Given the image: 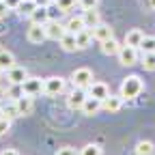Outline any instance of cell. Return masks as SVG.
I'll list each match as a JSON object with an SVG mask.
<instances>
[{
    "mask_svg": "<svg viewBox=\"0 0 155 155\" xmlns=\"http://www.w3.org/2000/svg\"><path fill=\"white\" fill-rule=\"evenodd\" d=\"M142 39H144V32H142L140 28H131V30L125 35V45H131V48H140Z\"/></svg>",
    "mask_w": 155,
    "mask_h": 155,
    "instance_id": "5bb4252c",
    "label": "cell"
},
{
    "mask_svg": "<svg viewBox=\"0 0 155 155\" xmlns=\"http://www.w3.org/2000/svg\"><path fill=\"white\" fill-rule=\"evenodd\" d=\"M17 101V110H19V116H26V114H32L35 110V101H32V97L30 95H24V97H19Z\"/></svg>",
    "mask_w": 155,
    "mask_h": 155,
    "instance_id": "4fadbf2b",
    "label": "cell"
},
{
    "mask_svg": "<svg viewBox=\"0 0 155 155\" xmlns=\"http://www.w3.org/2000/svg\"><path fill=\"white\" fill-rule=\"evenodd\" d=\"M54 5L61 9L63 13H67V11H71L75 7V0H54Z\"/></svg>",
    "mask_w": 155,
    "mask_h": 155,
    "instance_id": "f1b7e54d",
    "label": "cell"
},
{
    "mask_svg": "<svg viewBox=\"0 0 155 155\" xmlns=\"http://www.w3.org/2000/svg\"><path fill=\"white\" fill-rule=\"evenodd\" d=\"M121 108H123V97H121V95H108L106 99L101 101V110H106V112H110V114L119 112Z\"/></svg>",
    "mask_w": 155,
    "mask_h": 155,
    "instance_id": "ba28073f",
    "label": "cell"
},
{
    "mask_svg": "<svg viewBox=\"0 0 155 155\" xmlns=\"http://www.w3.org/2000/svg\"><path fill=\"white\" fill-rule=\"evenodd\" d=\"M142 54H149V52H155V37H147L144 35V39H142V43H140V48H138Z\"/></svg>",
    "mask_w": 155,
    "mask_h": 155,
    "instance_id": "484cf974",
    "label": "cell"
},
{
    "mask_svg": "<svg viewBox=\"0 0 155 155\" xmlns=\"http://www.w3.org/2000/svg\"><path fill=\"white\" fill-rule=\"evenodd\" d=\"M0 155H17V151H15V149H5Z\"/></svg>",
    "mask_w": 155,
    "mask_h": 155,
    "instance_id": "8d00e7d4",
    "label": "cell"
},
{
    "mask_svg": "<svg viewBox=\"0 0 155 155\" xmlns=\"http://www.w3.org/2000/svg\"><path fill=\"white\" fill-rule=\"evenodd\" d=\"M56 155H78V151L73 147H63V149H58Z\"/></svg>",
    "mask_w": 155,
    "mask_h": 155,
    "instance_id": "d6a6232c",
    "label": "cell"
},
{
    "mask_svg": "<svg viewBox=\"0 0 155 155\" xmlns=\"http://www.w3.org/2000/svg\"><path fill=\"white\" fill-rule=\"evenodd\" d=\"M5 30H7V28H5V26H2V24H0V32H5Z\"/></svg>",
    "mask_w": 155,
    "mask_h": 155,
    "instance_id": "74e56055",
    "label": "cell"
},
{
    "mask_svg": "<svg viewBox=\"0 0 155 155\" xmlns=\"http://www.w3.org/2000/svg\"><path fill=\"white\" fill-rule=\"evenodd\" d=\"M45 32H48V39H54V41H61L63 35L67 32V26L56 22V19H50V22L45 24Z\"/></svg>",
    "mask_w": 155,
    "mask_h": 155,
    "instance_id": "8992f818",
    "label": "cell"
},
{
    "mask_svg": "<svg viewBox=\"0 0 155 155\" xmlns=\"http://www.w3.org/2000/svg\"><path fill=\"white\" fill-rule=\"evenodd\" d=\"M2 71H5V69H2V67H0V75H2Z\"/></svg>",
    "mask_w": 155,
    "mask_h": 155,
    "instance_id": "ab89813d",
    "label": "cell"
},
{
    "mask_svg": "<svg viewBox=\"0 0 155 155\" xmlns=\"http://www.w3.org/2000/svg\"><path fill=\"white\" fill-rule=\"evenodd\" d=\"M28 78V71L24 67H11L7 71V80L9 84H24V80Z\"/></svg>",
    "mask_w": 155,
    "mask_h": 155,
    "instance_id": "30bf717a",
    "label": "cell"
},
{
    "mask_svg": "<svg viewBox=\"0 0 155 155\" xmlns=\"http://www.w3.org/2000/svg\"><path fill=\"white\" fill-rule=\"evenodd\" d=\"M65 26H67V30H69V32H73V35H78L80 30H84V28H86V24H84V17H71Z\"/></svg>",
    "mask_w": 155,
    "mask_h": 155,
    "instance_id": "44dd1931",
    "label": "cell"
},
{
    "mask_svg": "<svg viewBox=\"0 0 155 155\" xmlns=\"http://www.w3.org/2000/svg\"><path fill=\"white\" fill-rule=\"evenodd\" d=\"M2 116H9V119H15V116H19V110H17V101L11 99L2 106Z\"/></svg>",
    "mask_w": 155,
    "mask_h": 155,
    "instance_id": "cb8c5ba5",
    "label": "cell"
},
{
    "mask_svg": "<svg viewBox=\"0 0 155 155\" xmlns=\"http://www.w3.org/2000/svg\"><path fill=\"white\" fill-rule=\"evenodd\" d=\"M121 48H123V45L116 41L114 37H110V39H106V41H101V52H104L106 56H116Z\"/></svg>",
    "mask_w": 155,
    "mask_h": 155,
    "instance_id": "9a60e30c",
    "label": "cell"
},
{
    "mask_svg": "<svg viewBox=\"0 0 155 155\" xmlns=\"http://www.w3.org/2000/svg\"><path fill=\"white\" fill-rule=\"evenodd\" d=\"M22 86H24V93L30 95V97L43 93V82H41V78H26Z\"/></svg>",
    "mask_w": 155,
    "mask_h": 155,
    "instance_id": "9c48e42d",
    "label": "cell"
},
{
    "mask_svg": "<svg viewBox=\"0 0 155 155\" xmlns=\"http://www.w3.org/2000/svg\"><path fill=\"white\" fill-rule=\"evenodd\" d=\"M142 80L138 75H127L123 84H121V97L123 99H134V97H138L142 93Z\"/></svg>",
    "mask_w": 155,
    "mask_h": 155,
    "instance_id": "6da1fadb",
    "label": "cell"
},
{
    "mask_svg": "<svg viewBox=\"0 0 155 155\" xmlns=\"http://www.w3.org/2000/svg\"><path fill=\"white\" fill-rule=\"evenodd\" d=\"M37 7H39V5H37V0H22L17 9H19V13H22V15H28V17H30L32 11H35Z\"/></svg>",
    "mask_w": 155,
    "mask_h": 155,
    "instance_id": "d4e9b609",
    "label": "cell"
},
{
    "mask_svg": "<svg viewBox=\"0 0 155 155\" xmlns=\"http://www.w3.org/2000/svg\"><path fill=\"white\" fill-rule=\"evenodd\" d=\"M86 97H88V91L75 86L73 93H69V97H67V104H69V108H73V110H82V106H84V101H86Z\"/></svg>",
    "mask_w": 155,
    "mask_h": 155,
    "instance_id": "5b68a950",
    "label": "cell"
},
{
    "mask_svg": "<svg viewBox=\"0 0 155 155\" xmlns=\"http://www.w3.org/2000/svg\"><path fill=\"white\" fill-rule=\"evenodd\" d=\"M119 63L121 65H125V67H131V65H136L138 63V48H131V45H123L121 50H119Z\"/></svg>",
    "mask_w": 155,
    "mask_h": 155,
    "instance_id": "277c9868",
    "label": "cell"
},
{
    "mask_svg": "<svg viewBox=\"0 0 155 155\" xmlns=\"http://www.w3.org/2000/svg\"><path fill=\"white\" fill-rule=\"evenodd\" d=\"M52 2H54V0H37V5H39V7H50Z\"/></svg>",
    "mask_w": 155,
    "mask_h": 155,
    "instance_id": "d590c367",
    "label": "cell"
},
{
    "mask_svg": "<svg viewBox=\"0 0 155 155\" xmlns=\"http://www.w3.org/2000/svg\"><path fill=\"white\" fill-rule=\"evenodd\" d=\"M7 13H9V5L5 2V0H0V19L7 17Z\"/></svg>",
    "mask_w": 155,
    "mask_h": 155,
    "instance_id": "836d02e7",
    "label": "cell"
},
{
    "mask_svg": "<svg viewBox=\"0 0 155 155\" xmlns=\"http://www.w3.org/2000/svg\"><path fill=\"white\" fill-rule=\"evenodd\" d=\"M80 155H101V149L97 147V144H86V147L80 151Z\"/></svg>",
    "mask_w": 155,
    "mask_h": 155,
    "instance_id": "f546056e",
    "label": "cell"
},
{
    "mask_svg": "<svg viewBox=\"0 0 155 155\" xmlns=\"http://www.w3.org/2000/svg\"><path fill=\"white\" fill-rule=\"evenodd\" d=\"M65 91V80L61 75H52L48 78V80H43V93L50 95V97H56V95H61Z\"/></svg>",
    "mask_w": 155,
    "mask_h": 155,
    "instance_id": "3957f363",
    "label": "cell"
},
{
    "mask_svg": "<svg viewBox=\"0 0 155 155\" xmlns=\"http://www.w3.org/2000/svg\"><path fill=\"white\" fill-rule=\"evenodd\" d=\"M0 114H2V106H0Z\"/></svg>",
    "mask_w": 155,
    "mask_h": 155,
    "instance_id": "60d3db41",
    "label": "cell"
},
{
    "mask_svg": "<svg viewBox=\"0 0 155 155\" xmlns=\"http://www.w3.org/2000/svg\"><path fill=\"white\" fill-rule=\"evenodd\" d=\"M88 95L95 97V99H99V101H104L106 97L110 95V88H108L104 82H93V84L88 86Z\"/></svg>",
    "mask_w": 155,
    "mask_h": 155,
    "instance_id": "8fae6325",
    "label": "cell"
},
{
    "mask_svg": "<svg viewBox=\"0 0 155 155\" xmlns=\"http://www.w3.org/2000/svg\"><path fill=\"white\" fill-rule=\"evenodd\" d=\"M50 19H52V17H50V7H37V9L32 11V15H30V22H32V24H43V26H45Z\"/></svg>",
    "mask_w": 155,
    "mask_h": 155,
    "instance_id": "7c38bea8",
    "label": "cell"
},
{
    "mask_svg": "<svg viewBox=\"0 0 155 155\" xmlns=\"http://www.w3.org/2000/svg\"><path fill=\"white\" fill-rule=\"evenodd\" d=\"M7 95L11 97V99H19V97H24L26 93H24V86L22 84H11L9 91H7Z\"/></svg>",
    "mask_w": 155,
    "mask_h": 155,
    "instance_id": "83f0119b",
    "label": "cell"
},
{
    "mask_svg": "<svg viewBox=\"0 0 155 155\" xmlns=\"http://www.w3.org/2000/svg\"><path fill=\"white\" fill-rule=\"evenodd\" d=\"M11 129V119L9 116H0V136H5Z\"/></svg>",
    "mask_w": 155,
    "mask_h": 155,
    "instance_id": "4dcf8cb0",
    "label": "cell"
},
{
    "mask_svg": "<svg viewBox=\"0 0 155 155\" xmlns=\"http://www.w3.org/2000/svg\"><path fill=\"white\" fill-rule=\"evenodd\" d=\"M26 37H28V41H30V43H41V41H45V39H48L45 26H43V24H30Z\"/></svg>",
    "mask_w": 155,
    "mask_h": 155,
    "instance_id": "52a82bcc",
    "label": "cell"
},
{
    "mask_svg": "<svg viewBox=\"0 0 155 155\" xmlns=\"http://www.w3.org/2000/svg\"><path fill=\"white\" fill-rule=\"evenodd\" d=\"M155 153V144L149 140H140L136 144V155H153Z\"/></svg>",
    "mask_w": 155,
    "mask_h": 155,
    "instance_id": "603a6c76",
    "label": "cell"
},
{
    "mask_svg": "<svg viewBox=\"0 0 155 155\" xmlns=\"http://www.w3.org/2000/svg\"><path fill=\"white\" fill-rule=\"evenodd\" d=\"M142 67H144L147 71H155V52L142 54Z\"/></svg>",
    "mask_w": 155,
    "mask_h": 155,
    "instance_id": "4316f807",
    "label": "cell"
},
{
    "mask_svg": "<svg viewBox=\"0 0 155 155\" xmlns=\"http://www.w3.org/2000/svg\"><path fill=\"white\" fill-rule=\"evenodd\" d=\"M0 67H2L5 71H9L11 67H15V58H13V54H11V52L0 50Z\"/></svg>",
    "mask_w": 155,
    "mask_h": 155,
    "instance_id": "7402d4cb",
    "label": "cell"
},
{
    "mask_svg": "<svg viewBox=\"0 0 155 155\" xmlns=\"http://www.w3.org/2000/svg\"><path fill=\"white\" fill-rule=\"evenodd\" d=\"M75 41H78V50H86V48L91 45V41H93V32H91V28L80 30V32L75 35Z\"/></svg>",
    "mask_w": 155,
    "mask_h": 155,
    "instance_id": "ac0fdd59",
    "label": "cell"
},
{
    "mask_svg": "<svg viewBox=\"0 0 155 155\" xmlns=\"http://www.w3.org/2000/svg\"><path fill=\"white\" fill-rule=\"evenodd\" d=\"M78 2H80V7H82V9H95L99 0H78Z\"/></svg>",
    "mask_w": 155,
    "mask_h": 155,
    "instance_id": "1f68e13d",
    "label": "cell"
},
{
    "mask_svg": "<svg viewBox=\"0 0 155 155\" xmlns=\"http://www.w3.org/2000/svg\"><path fill=\"white\" fill-rule=\"evenodd\" d=\"M61 48L65 50V52H75L78 50V41H75V35L73 32H65L63 35V39H61Z\"/></svg>",
    "mask_w": 155,
    "mask_h": 155,
    "instance_id": "ffe728a7",
    "label": "cell"
},
{
    "mask_svg": "<svg viewBox=\"0 0 155 155\" xmlns=\"http://www.w3.org/2000/svg\"><path fill=\"white\" fill-rule=\"evenodd\" d=\"M99 110H101V101L88 95V97H86V101H84V106H82V112H84L86 116H93V114H97Z\"/></svg>",
    "mask_w": 155,
    "mask_h": 155,
    "instance_id": "2e32d148",
    "label": "cell"
},
{
    "mask_svg": "<svg viewBox=\"0 0 155 155\" xmlns=\"http://www.w3.org/2000/svg\"><path fill=\"white\" fill-rule=\"evenodd\" d=\"M149 2H151V7H155V0H149Z\"/></svg>",
    "mask_w": 155,
    "mask_h": 155,
    "instance_id": "f35d334b",
    "label": "cell"
},
{
    "mask_svg": "<svg viewBox=\"0 0 155 155\" xmlns=\"http://www.w3.org/2000/svg\"><path fill=\"white\" fill-rule=\"evenodd\" d=\"M91 32H93V39H97L99 43L112 37V28H110L108 24H99V26H95V28H93Z\"/></svg>",
    "mask_w": 155,
    "mask_h": 155,
    "instance_id": "e0dca14e",
    "label": "cell"
},
{
    "mask_svg": "<svg viewBox=\"0 0 155 155\" xmlns=\"http://www.w3.org/2000/svg\"><path fill=\"white\" fill-rule=\"evenodd\" d=\"M5 2L9 5V9H17V7H19V2H22V0H5Z\"/></svg>",
    "mask_w": 155,
    "mask_h": 155,
    "instance_id": "e575fe53",
    "label": "cell"
},
{
    "mask_svg": "<svg viewBox=\"0 0 155 155\" xmlns=\"http://www.w3.org/2000/svg\"><path fill=\"white\" fill-rule=\"evenodd\" d=\"M71 80H73V86L78 88H88L93 84V71L88 67H80L71 73Z\"/></svg>",
    "mask_w": 155,
    "mask_h": 155,
    "instance_id": "7a4b0ae2",
    "label": "cell"
},
{
    "mask_svg": "<svg viewBox=\"0 0 155 155\" xmlns=\"http://www.w3.org/2000/svg\"><path fill=\"white\" fill-rule=\"evenodd\" d=\"M84 24H86V28H95V26H99L101 24V19H99V13H97L95 9H84Z\"/></svg>",
    "mask_w": 155,
    "mask_h": 155,
    "instance_id": "d6986e66",
    "label": "cell"
}]
</instances>
